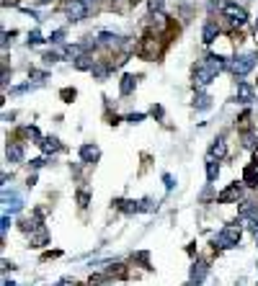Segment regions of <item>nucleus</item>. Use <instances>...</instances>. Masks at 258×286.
Segmentation results:
<instances>
[{
    "label": "nucleus",
    "instance_id": "f257e3e1",
    "mask_svg": "<svg viewBox=\"0 0 258 286\" xmlns=\"http://www.w3.org/2000/svg\"><path fill=\"white\" fill-rule=\"evenodd\" d=\"M222 67H225V59L222 57H219V55H209L199 67H194V85H207V83H212V80L222 73Z\"/></svg>",
    "mask_w": 258,
    "mask_h": 286
},
{
    "label": "nucleus",
    "instance_id": "f03ea898",
    "mask_svg": "<svg viewBox=\"0 0 258 286\" xmlns=\"http://www.w3.org/2000/svg\"><path fill=\"white\" fill-rule=\"evenodd\" d=\"M240 237H243L240 225H227L215 235V245L217 248H237L240 245Z\"/></svg>",
    "mask_w": 258,
    "mask_h": 286
},
{
    "label": "nucleus",
    "instance_id": "7ed1b4c3",
    "mask_svg": "<svg viewBox=\"0 0 258 286\" xmlns=\"http://www.w3.org/2000/svg\"><path fill=\"white\" fill-rule=\"evenodd\" d=\"M256 59H258V55H240V57H235V59H233L230 70H233V75H235V77H245V75L256 67Z\"/></svg>",
    "mask_w": 258,
    "mask_h": 286
},
{
    "label": "nucleus",
    "instance_id": "20e7f679",
    "mask_svg": "<svg viewBox=\"0 0 258 286\" xmlns=\"http://www.w3.org/2000/svg\"><path fill=\"white\" fill-rule=\"evenodd\" d=\"M222 11H225V16L230 19V23H233V26H243V23L248 21V13H245V8L235 5V3H225V5H222Z\"/></svg>",
    "mask_w": 258,
    "mask_h": 286
},
{
    "label": "nucleus",
    "instance_id": "39448f33",
    "mask_svg": "<svg viewBox=\"0 0 258 286\" xmlns=\"http://www.w3.org/2000/svg\"><path fill=\"white\" fill-rule=\"evenodd\" d=\"M3 204H5V209L11 211V214H16V211L23 209V199H21V193H18V191L3 189Z\"/></svg>",
    "mask_w": 258,
    "mask_h": 286
},
{
    "label": "nucleus",
    "instance_id": "423d86ee",
    "mask_svg": "<svg viewBox=\"0 0 258 286\" xmlns=\"http://www.w3.org/2000/svg\"><path fill=\"white\" fill-rule=\"evenodd\" d=\"M88 13V5L83 3V0H70L67 3V19L70 21H83Z\"/></svg>",
    "mask_w": 258,
    "mask_h": 286
},
{
    "label": "nucleus",
    "instance_id": "0eeeda50",
    "mask_svg": "<svg viewBox=\"0 0 258 286\" xmlns=\"http://www.w3.org/2000/svg\"><path fill=\"white\" fill-rule=\"evenodd\" d=\"M240 196H243V189H240L237 183H233V186H227V189L217 196V204H230V201H237Z\"/></svg>",
    "mask_w": 258,
    "mask_h": 286
},
{
    "label": "nucleus",
    "instance_id": "6e6552de",
    "mask_svg": "<svg viewBox=\"0 0 258 286\" xmlns=\"http://www.w3.org/2000/svg\"><path fill=\"white\" fill-rule=\"evenodd\" d=\"M155 55H158V41H155V37H145L142 39V47H140V57L155 59Z\"/></svg>",
    "mask_w": 258,
    "mask_h": 286
},
{
    "label": "nucleus",
    "instance_id": "1a4fd4ad",
    "mask_svg": "<svg viewBox=\"0 0 258 286\" xmlns=\"http://www.w3.org/2000/svg\"><path fill=\"white\" fill-rule=\"evenodd\" d=\"M47 240H49V232L44 229V225L42 227H36L31 235H29V243H31V248H44L47 245Z\"/></svg>",
    "mask_w": 258,
    "mask_h": 286
},
{
    "label": "nucleus",
    "instance_id": "9d476101",
    "mask_svg": "<svg viewBox=\"0 0 258 286\" xmlns=\"http://www.w3.org/2000/svg\"><path fill=\"white\" fill-rule=\"evenodd\" d=\"M237 214L245 217V219H251V222H258V204L256 201H243L240 209H237Z\"/></svg>",
    "mask_w": 258,
    "mask_h": 286
},
{
    "label": "nucleus",
    "instance_id": "9b49d317",
    "mask_svg": "<svg viewBox=\"0 0 258 286\" xmlns=\"http://www.w3.org/2000/svg\"><path fill=\"white\" fill-rule=\"evenodd\" d=\"M5 157H8V163H21L23 160V147L18 145V142H11V145L5 147Z\"/></svg>",
    "mask_w": 258,
    "mask_h": 286
},
{
    "label": "nucleus",
    "instance_id": "f8f14e48",
    "mask_svg": "<svg viewBox=\"0 0 258 286\" xmlns=\"http://www.w3.org/2000/svg\"><path fill=\"white\" fill-rule=\"evenodd\" d=\"M237 101L240 103H251L256 101V91L248 83H237Z\"/></svg>",
    "mask_w": 258,
    "mask_h": 286
},
{
    "label": "nucleus",
    "instance_id": "ddd939ff",
    "mask_svg": "<svg viewBox=\"0 0 258 286\" xmlns=\"http://www.w3.org/2000/svg\"><path fill=\"white\" fill-rule=\"evenodd\" d=\"M80 157H83V163H96V160L101 157V150L96 145H83L80 147Z\"/></svg>",
    "mask_w": 258,
    "mask_h": 286
},
{
    "label": "nucleus",
    "instance_id": "4468645a",
    "mask_svg": "<svg viewBox=\"0 0 258 286\" xmlns=\"http://www.w3.org/2000/svg\"><path fill=\"white\" fill-rule=\"evenodd\" d=\"M243 183L251 186V189H258V165H248L243 171Z\"/></svg>",
    "mask_w": 258,
    "mask_h": 286
},
{
    "label": "nucleus",
    "instance_id": "2eb2a0df",
    "mask_svg": "<svg viewBox=\"0 0 258 286\" xmlns=\"http://www.w3.org/2000/svg\"><path fill=\"white\" fill-rule=\"evenodd\" d=\"M207 276V266L204 263H194L191 266V286H199Z\"/></svg>",
    "mask_w": 258,
    "mask_h": 286
},
{
    "label": "nucleus",
    "instance_id": "dca6fc26",
    "mask_svg": "<svg viewBox=\"0 0 258 286\" xmlns=\"http://www.w3.org/2000/svg\"><path fill=\"white\" fill-rule=\"evenodd\" d=\"M134 88H137V77L134 75H124L122 77V85H119V93L129 95V93H134Z\"/></svg>",
    "mask_w": 258,
    "mask_h": 286
},
{
    "label": "nucleus",
    "instance_id": "f3484780",
    "mask_svg": "<svg viewBox=\"0 0 258 286\" xmlns=\"http://www.w3.org/2000/svg\"><path fill=\"white\" fill-rule=\"evenodd\" d=\"M217 34H219V26L215 23V21H209L207 26H204V34H201V37H204V44H212L217 39Z\"/></svg>",
    "mask_w": 258,
    "mask_h": 286
},
{
    "label": "nucleus",
    "instance_id": "a211bd4d",
    "mask_svg": "<svg viewBox=\"0 0 258 286\" xmlns=\"http://www.w3.org/2000/svg\"><path fill=\"white\" fill-rule=\"evenodd\" d=\"M60 147H62V145H60V139H57V137H44V139H42V150H44L47 155L57 153Z\"/></svg>",
    "mask_w": 258,
    "mask_h": 286
},
{
    "label": "nucleus",
    "instance_id": "6ab92c4d",
    "mask_svg": "<svg viewBox=\"0 0 258 286\" xmlns=\"http://www.w3.org/2000/svg\"><path fill=\"white\" fill-rule=\"evenodd\" d=\"M225 153H227V145H225V139H217L215 145L209 147V157H212V160H215V157L219 160V157H222Z\"/></svg>",
    "mask_w": 258,
    "mask_h": 286
},
{
    "label": "nucleus",
    "instance_id": "aec40b11",
    "mask_svg": "<svg viewBox=\"0 0 258 286\" xmlns=\"http://www.w3.org/2000/svg\"><path fill=\"white\" fill-rule=\"evenodd\" d=\"M217 175H219V163H217V160H207V181L209 183H215L217 181Z\"/></svg>",
    "mask_w": 258,
    "mask_h": 286
},
{
    "label": "nucleus",
    "instance_id": "412c9836",
    "mask_svg": "<svg viewBox=\"0 0 258 286\" xmlns=\"http://www.w3.org/2000/svg\"><path fill=\"white\" fill-rule=\"evenodd\" d=\"M75 67H78V70H93V67H96V59L90 57V55H83V57L75 62Z\"/></svg>",
    "mask_w": 258,
    "mask_h": 286
},
{
    "label": "nucleus",
    "instance_id": "4be33fe9",
    "mask_svg": "<svg viewBox=\"0 0 258 286\" xmlns=\"http://www.w3.org/2000/svg\"><path fill=\"white\" fill-rule=\"evenodd\" d=\"M194 106L204 111V109H209V106H212V98L207 93H196V98H194Z\"/></svg>",
    "mask_w": 258,
    "mask_h": 286
},
{
    "label": "nucleus",
    "instance_id": "5701e85b",
    "mask_svg": "<svg viewBox=\"0 0 258 286\" xmlns=\"http://www.w3.org/2000/svg\"><path fill=\"white\" fill-rule=\"evenodd\" d=\"M119 204V209H122L124 214H134V211H140V201H116Z\"/></svg>",
    "mask_w": 258,
    "mask_h": 286
},
{
    "label": "nucleus",
    "instance_id": "b1692460",
    "mask_svg": "<svg viewBox=\"0 0 258 286\" xmlns=\"http://www.w3.org/2000/svg\"><path fill=\"white\" fill-rule=\"evenodd\" d=\"M108 70H111V65H96L93 70H90V73H93V77H96V80H106Z\"/></svg>",
    "mask_w": 258,
    "mask_h": 286
},
{
    "label": "nucleus",
    "instance_id": "393cba45",
    "mask_svg": "<svg viewBox=\"0 0 258 286\" xmlns=\"http://www.w3.org/2000/svg\"><path fill=\"white\" fill-rule=\"evenodd\" d=\"M106 276H108V279H111V276H119V279H122V276H124V266L122 263H111L106 268Z\"/></svg>",
    "mask_w": 258,
    "mask_h": 286
},
{
    "label": "nucleus",
    "instance_id": "a878e982",
    "mask_svg": "<svg viewBox=\"0 0 258 286\" xmlns=\"http://www.w3.org/2000/svg\"><path fill=\"white\" fill-rule=\"evenodd\" d=\"M119 41L116 34H108V31H101V44H106V47H114V44Z\"/></svg>",
    "mask_w": 258,
    "mask_h": 286
},
{
    "label": "nucleus",
    "instance_id": "bb28decb",
    "mask_svg": "<svg viewBox=\"0 0 258 286\" xmlns=\"http://www.w3.org/2000/svg\"><path fill=\"white\" fill-rule=\"evenodd\" d=\"M106 281H108V276H101V273H96V276H90L88 286H104Z\"/></svg>",
    "mask_w": 258,
    "mask_h": 286
},
{
    "label": "nucleus",
    "instance_id": "cd10ccee",
    "mask_svg": "<svg viewBox=\"0 0 258 286\" xmlns=\"http://www.w3.org/2000/svg\"><path fill=\"white\" fill-rule=\"evenodd\" d=\"M29 77L36 80V83H42V80H47V73H42V70H29Z\"/></svg>",
    "mask_w": 258,
    "mask_h": 286
},
{
    "label": "nucleus",
    "instance_id": "c85d7f7f",
    "mask_svg": "<svg viewBox=\"0 0 258 286\" xmlns=\"http://www.w3.org/2000/svg\"><path fill=\"white\" fill-rule=\"evenodd\" d=\"M158 204H155L152 199H145V201H140V211H152Z\"/></svg>",
    "mask_w": 258,
    "mask_h": 286
},
{
    "label": "nucleus",
    "instance_id": "c756f323",
    "mask_svg": "<svg viewBox=\"0 0 258 286\" xmlns=\"http://www.w3.org/2000/svg\"><path fill=\"white\" fill-rule=\"evenodd\" d=\"M44 39H42V34L39 31H31L29 34V47H36V44H42Z\"/></svg>",
    "mask_w": 258,
    "mask_h": 286
},
{
    "label": "nucleus",
    "instance_id": "7c9ffc66",
    "mask_svg": "<svg viewBox=\"0 0 258 286\" xmlns=\"http://www.w3.org/2000/svg\"><path fill=\"white\" fill-rule=\"evenodd\" d=\"M60 95L64 98V101H72V98H75V88H62V91H60Z\"/></svg>",
    "mask_w": 258,
    "mask_h": 286
},
{
    "label": "nucleus",
    "instance_id": "2f4dec72",
    "mask_svg": "<svg viewBox=\"0 0 258 286\" xmlns=\"http://www.w3.org/2000/svg\"><path fill=\"white\" fill-rule=\"evenodd\" d=\"M88 201H90V196H88V191H78V204H80V207H83V209H86V207H88Z\"/></svg>",
    "mask_w": 258,
    "mask_h": 286
},
{
    "label": "nucleus",
    "instance_id": "473e14b6",
    "mask_svg": "<svg viewBox=\"0 0 258 286\" xmlns=\"http://www.w3.org/2000/svg\"><path fill=\"white\" fill-rule=\"evenodd\" d=\"M49 41H52V44H62V41H64V31L57 29V31H54L52 37H49Z\"/></svg>",
    "mask_w": 258,
    "mask_h": 286
},
{
    "label": "nucleus",
    "instance_id": "72a5a7b5",
    "mask_svg": "<svg viewBox=\"0 0 258 286\" xmlns=\"http://www.w3.org/2000/svg\"><path fill=\"white\" fill-rule=\"evenodd\" d=\"M57 59H60V52H47V55H44V62H47V65H54Z\"/></svg>",
    "mask_w": 258,
    "mask_h": 286
},
{
    "label": "nucleus",
    "instance_id": "f704fd0d",
    "mask_svg": "<svg viewBox=\"0 0 258 286\" xmlns=\"http://www.w3.org/2000/svg\"><path fill=\"white\" fill-rule=\"evenodd\" d=\"M142 119H145V114H129V116H127L129 124H140Z\"/></svg>",
    "mask_w": 258,
    "mask_h": 286
},
{
    "label": "nucleus",
    "instance_id": "c9c22d12",
    "mask_svg": "<svg viewBox=\"0 0 258 286\" xmlns=\"http://www.w3.org/2000/svg\"><path fill=\"white\" fill-rule=\"evenodd\" d=\"M8 227H11V217H8V214H3V225H0V232H8Z\"/></svg>",
    "mask_w": 258,
    "mask_h": 286
},
{
    "label": "nucleus",
    "instance_id": "e433bc0d",
    "mask_svg": "<svg viewBox=\"0 0 258 286\" xmlns=\"http://www.w3.org/2000/svg\"><path fill=\"white\" fill-rule=\"evenodd\" d=\"M163 183H165V189H168V191L173 189V186H176V183H173V175H168V173L163 175Z\"/></svg>",
    "mask_w": 258,
    "mask_h": 286
},
{
    "label": "nucleus",
    "instance_id": "4c0bfd02",
    "mask_svg": "<svg viewBox=\"0 0 258 286\" xmlns=\"http://www.w3.org/2000/svg\"><path fill=\"white\" fill-rule=\"evenodd\" d=\"M44 163H47V160H44V157H34V160H31V168L36 171V168H42Z\"/></svg>",
    "mask_w": 258,
    "mask_h": 286
},
{
    "label": "nucleus",
    "instance_id": "58836bf2",
    "mask_svg": "<svg viewBox=\"0 0 258 286\" xmlns=\"http://www.w3.org/2000/svg\"><path fill=\"white\" fill-rule=\"evenodd\" d=\"M150 8H152V11H160V8H163V0H150Z\"/></svg>",
    "mask_w": 258,
    "mask_h": 286
},
{
    "label": "nucleus",
    "instance_id": "ea45409f",
    "mask_svg": "<svg viewBox=\"0 0 258 286\" xmlns=\"http://www.w3.org/2000/svg\"><path fill=\"white\" fill-rule=\"evenodd\" d=\"M152 116H158V119L163 116V109H160V106H152Z\"/></svg>",
    "mask_w": 258,
    "mask_h": 286
},
{
    "label": "nucleus",
    "instance_id": "a19ab883",
    "mask_svg": "<svg viewBox=\"0 0 258 286\" xmlns=\"http://www.w3.org/2000/svg\"><path fill=\"white\" fill-rule=\"evenodd\" d=\"M3 5H18V0H3Z\"/></svg>",
    "mask_w": 258,
    "mask_h": 286
},
{
    "label": "nucleus",
    "instance_id": "79ce46f5",
    "mask_svg": "<svg viewBox=\"0 0 258 286\" xmlns=\"http://www.w3.org/2000/svg\"><path fill=\"white\" fill-rule=\"evenodd\" d=\"M253 165H258V147H256V153H253Z\"/></svg>",
    "mask_w": 258,
    "mask_h": 286
},
{
    "label": "nucleus",
    "instance_id": "37998d69",
    "mask_svg": "<svg viewBox=\"0 0 258 286\" xmlns=\"http://www.w3.org/2000/svg\"><path fill=\"white\" fill-rule=\"evenodd\" d=\"M34 3H36V5H44V3H49V0H34Z\"/></svg>",
    "mask_w": 258,
    "mask_h": 286
},
{
    "label": "nucleus",
    "instance_id": "c03bdc74",
    "mask_svg": "<svg viewBox=\"0 0 258 286\" xmlns=\"http://www.w3.org/2000/svg\"><path fill=\"white\" fill-rule=\"evenodd\" d=\"M83 3H90V0H83Z\"/></svg>",
    "mask_w": 258,
    "mask_h": 286
},
{
    "label": "nucleus",
    "instance_id": "a18cd8bd",
    "mask_svg": "<svg viewBox=\"0 0 258 286\" xmlns=\"http://www.w3.org/2000/svg\"><path fill=\"white\" fill-rule=\"evenodd\" d=\"M256 240H258V235H256Z\"/></svg>",
    "mask_w": 258,
    "mask_h": 286
}]
</instances>
